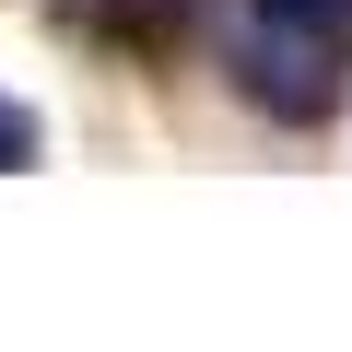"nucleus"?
Wrapping results in <instances>:
<instances>
[{"label":"nucleus","mask_w":352,"mask_h":352,"mask_svg":"<svg viewBox=\"0 0 352 352\" xmlns=\"http://www.w3.org/2000/svg\"><path fill=\"white\" fill-rule=\"evenodd\" d=\"M0 164H36V118H24L12 94H0Z\"/></svg>","instance_id":"nucleus-2"},{"label":"nucleus","mask_w":352,"mask_h":352,"mask_svg":"<svg viewBox=\"0 0 352 352\" xmlns=\"http://www.w3.org/2000/svg\"><path fill=\"white\" fill-rule=\"evenodd\" d=\"M223 71H235L247 106L317 129V118L352 94V0H235Z\"/></svg>","instance_id":"nucleus-1"}]
</instances>
